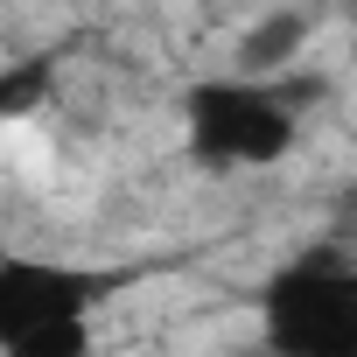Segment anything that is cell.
I'll use <instances>...</instances> for the list:
<instances>
[{
	"instance_id": "1",
	"label": "cell",
	"mask_w": 357,
	"mask_h": 357,
	"mask_svg": "<svg viewBox=\"0 0 357 357\" xmlns=\"http://www.w3.org/2000/svg\"><path fill=\"white\" fill-rule=\"evenodd\" d=\"M197 147L211 161H280L294 147V105L273 91V77H231L197 91Z\"/></svg>"
},
{
	"instance_id": "2",
	"label": "cell",
	"mask_w": 357,
	"mask_h": 357,
	"mask_svg": "<svg viewBox=\"0 0 357 357\" xmlns=\"http://www.w3.org/2000/svg\"><path fill=\"white\" fill-rule=\"evenodd\" d=\"M266 315H273V343L280 350L343 357L357 343V280H350L343 259H308V266H294L273 287Z\"/></svg>"
},
{
	"instance_id": "3",
	"label": "cell",
	"mask_w": 357,
	"mask_h": 357,
	"mask_svg": "<svg viewBox=\"0 0 357 357\" xmlns=\"http://www.w3.org/2000/svg\"><path fill=\"white\" fill-rule=\"evenodd\" d=\"M315 43V0L301 8H273L238 36V77H280L301 63V50Z\"/></svg>"
}]
</instances>
